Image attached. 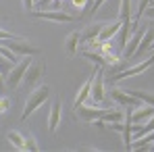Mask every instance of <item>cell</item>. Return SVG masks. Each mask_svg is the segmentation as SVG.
Masks as SVG:
<instances>
[{
  "label": "cell",
  "instance_id": "6",
  "mask_svg": "<svg viewBox=\"0 0 154 152\" xmlns=\"http://www.w3.org/2000/svg\"><path fill=\"white\" fill-rule=\"evenodd\" d=\"M110 113V108H100L98 104H92V106H75V115L79 119H83L85 123H92V121H98V119H106V115Z\"/></svg>",
  "mask_w": 154,
  "mask_h": 152
},
{
  "label": "cell",
  "instance_id": "9",
  "mask_svg": "<svg viewBox=\"0 0 154 152\" xmlns=\"http://www.w3.org/2000/svg\"><path fill=\"white\" fill-rule=\"evenodd\" d=\"M110 98L117 102V104H121V106H129V108L142 104V100H140L137 96H133L131 92L123 90V88H110Z\"/></svg>",
  "mask_w": 154,
  "mask_h": 152
},
{
  "label": "cell",
  "instance_id": "30",
  "mask_svg": "<svg viewBox=\"0 0 154 152\" xmlns=\"http://www.w3.org/2000/svg\"><path fill=\"white\" fill-rule=\"evenodd\" d=\"M15 33H11V31H6V29H0V40H8V38H13Z\"/></svg>",
  "mask_w": 154,
  "mask_h": 152
},
{
  "label": "cell",
  "instance_id": "23",
  "mask_svg": "<svg viewBox=\"0 0 154 152\" xmlns=\"http://www.w3.org/2000/svg\"><path fill=\"white\" fill-rule=\"evenodd\" d=\"M83 56L88 58V60H92V63H96V65H106L104 63V56H102V52H90V50H85L83 52Z\"/></svg>",
  "mask_w": 154,
  "mask_h": 152
},
{
  "label": "cell",
  "instance_id": "16",
  "mask_svg": "<svg viewBox=\"0 0 154 152\" xmlns=\"http://www.w3.org/2000/svg\"><path fill=\"white\" fill-rule=\"evenodd\" d=\"M92 77H88V79L81 83V88H79V92H77V96H75V104H73V106H81V104L88 102V98H90V90H92Z\"/></svg>",
  "mask_w": 154,
  "mask_h": 152
},
{
  "label": "cell",
  "instance_id": "25",
  "mask_svg": "<svg viewBox=\"0 0 154 152\" xmlns=\"http://www.w3.org/2000/svg\"><path fill=\"white\" fill-rule=\"evenodd\" d=\"M25 135H27V150H29V152H38V150H40V146H38L35 138H33L31 133H25Z\"/></svg>",
  "mask_w": 154,
  "mask_h": 152
},
{
  "label": "cell",
  "instance_id": "7",
  "mask_svg": "<svg viewBox=\"0 0 154 152\" xmlns=\"http://www.w3.org/2000/svg\"><path fill=\"white\" fill-rule=\"evenodd\" d=\"M35 17H40V19H48V21H56V23H73L75 21V17L73 15H69V13H65V11H56V8H42V11H31Z\"/></svg>",
  "mask_w": 154,
  "mask_h": 152
},
{
  "label": "cell",
  "instance_id": "28",
  "mask_svg": "<svg viewBox=\"0 0 154 152\" xmlns=\"http://www.w3.org/2000/svg\"><path fill=\"white\" fill-rule=\"evenodd\" d=\"M71 2H73V6H75V8H85V6L90 4L88 0H71Z\"/></svg>",
  "mask_w": 154,
  "mask_h": 152
},
{
  "label": "cell",
  "instance_id": "15",
  "mask_svg": "<svg viewBox=\"0 0 154 152\" xmlns=\"http://www.w3.org/2000/svg\"><path fill=\"white\" fill-rule=\"evenodd\" d=\"M119 27H121V19H119V21H112V23H104L102 31H100V36H98V42H106V40H112V38L117 36Z\"/></svg>",
  "mask_w": 154,
  "mask_h": 152
},
{
  "label": "cell",
  "instance_id": "21",
  "mask_svg": "<svg viewBox=\"0 0 154 152\" xmlns=\"http://www.w3.org/2000/svg\"><path fill=\"white\" fill-rule=\"evenodd\" d=\"M127 92H131L133 96H137L142 102H146V104H152L154 106V94H150V92H142V90H131V88H125Z\"/></svg>",
  "mask_w": 154,
  "mask_h": 152
},
{
  "label": "cell",
  "instance_id": "34",
  "mask_svg": "<svg viewBox=\"0 0 154 152\" xmlns=\"http://www.w3.org/2000/svg\"><path fill=\"white\" fill-rule=\"evenodd\" d=\"M150 4H154V0H150Z\"/></svg>",
  "mask_w": 154,
  "mask_h": 152
},
{
  "label": "cell",
  "instance_id": "32",
  "mask_svg": "<svg viewBox=\"0 0 154 152\" xmlns=\"http://www.w3.org/2000/svg\"><path fill=\"white\" fill-rule=\"evenodd\" d=\"M144 13H146L148 17H152V19H154V4H150V6H148V8H146Z\"/></svg>",
  "mask_w": 154,
  "mask_h": 152
},
{
  "label": "cell",
  "instance_id": "1",
  "mask_svg": "<svg viewBox=\"0 0 154 152\" xmlns=\"http://www.w3.org/2000/svg\"><path fill=\"white\" fill-rule=\"evenodd\" d=\"M50 98V85H35L33 90H31V94L27 96V102H25V108H23V113H21V121H25L27 117L33 113V110H38L44 102Z\"/></svg>",
  "mask_w": 154,
  "mask_h": 152
},
{
  "label": "cell",
  "instance_id": "18",
  "mask_svg": "<svg viewBox=\"0 0 154 152\" xmlns=\"http://www.w3.org/2000/svg\"><path fill=\"white\" fill-rule=\"evenodd\" d=\"M152 40H154V29H152V27H148V29L144 31L142 40H140V46H137V50H135V54H133V56H142L144 52H146L148 48H150Z\"/></svg>",
  "mask_w": 154,
  "mask_h": 152
},
{
  "label": "cell",
  "instance_id": "17",
  "mask_svg": "<svg viewBox=\"0 0 154 152\" xmlns=\"http://www.w3.org/2000/svg\"><path fill=\"white\" fill-rule=\"evenodd\" d=\"M129 27H131V21H121V27H119V36H117V48H119V52H123V48H125V44H127L129 40Z\"/></svg>",
  "mask_w": 154,
  "mask_h": 152
},
{
  "label": "cell",
  "instance_id": "8",
  "mask_svg": "<svg viewBox=\"0 0 154 152\" xmlns=\"http://www.w3.org/2000/svg\"><path fill=\"white\" fill-rule=\"evenodd\" d=\"M154 65V54L152 56H148L146 60H142V63H137V65H133V67H125L123 71H119V73H115V75H110V81H121V79H127V77H133L137 75V73H142V71H146L148 67H152Z\"/></svg>",
  "mask_w": 154,
  "mask_h": 152
},
{
  "label": "cell",
  "instance_id": "19",
  "mask_svg": "<svg viewBox=\"0 0 154 152\" xmlns=\"http://www.w3.org/2000/svg\"><path fill=\"white\" fill-rule=\"evenodd\" d=\"M79 42H81L79 31H71V33H69V38H67V44H65V48H67V52H69L71 56L77 54V46H79Z\"/></svg>",
  "mask_w": 154,
  "mask_h": 152
},
{
  "label": "cell",
  "instance_id": "4",
  "mask_svg": "<svg viewBox=\"0 0 154 152\" xmlns=\"http://www.w3.org/2000/svg\"><path fill=\"white\" fill-rule=\"evenodd\" d=\"M104 67L102 65H96V71H94V77H92V90H90V98L88 102L90 104H100L104 100Z\"/></svg>",
  "mask_w": 154,
  "mask_h": 152
},
{
  "label": "cell",
  "instance_id": "27",
  "mask_svg": "<svg viewBox=\"0 0 154 152\" xmlns=\"http://www.w3.org/2000/svg\"><path fill=\"white\" fill-rule=\"evenodd\" d=\"M8 108H11V98L0 94V115H2V113H6Z\"/></svg>",
  "mask_w": 154,
  "mask_h": 152
},
{
  "label": "cell",
  "instance_id": "11",
  "mask_svg": "<svg viewBox=\"0 0 154 152\" xmlns=\"http://www.w3.org/2000/svg\"><path fill=\"white\" fill-rule=\"evenodd\" d=\"M144 31H146V27H135V31H133V36L127 40V44H125V48L121 52V56L123 58H133V54L137 50V46H140V40H142V36H144Z\"/></svg>",
  "mask_w": 154,
  "mask_h": 152
},
{
  "label": "cell",
  "instance_id": "12",
  "mask_svg": "<svg viewBox=\"0 0 154 152\" xmlns=\"http://www.w3.org/2000/svg\"><path fill=\"white\" fill-rule=\"evenodd\" d=\"M102 27H104V21H98V23H90V25L85 27L83 31H79V38H81V42L90 44V42L98 40V36H100Z\"/></svg>",
  "mask_w": 154,
  "mask_h": 152
},
{
  "label": "cell",
  "instance_id": "29",
  "mask_svg": "<svg viewBox=\"0 0 154 152\" xmlns=\"http://www.w3.org/2000/svg\"><path fill=\"white\" fill-rule=\"evenodd\" d=\"M33 2H35V0H23V8H25L27 13L33 11Z\"/></svg>",
  "mask_w": 154,
  "mask_h": 152
},
{
  "label": "cell",
  "instance_id": "13",
  "mask_svg": "<svg viewBox=\"0 0 154 152\" xmlns=\"http://www.w3.org/2000/svg\"><path fill=\"white\" fill-rule=\"evenodd\" d=\"M6 138H8L11 146H15L17 150H27V135L25 133H21V131H17V129H11V131L6 133Z\"/></svg>",
  "mask_w": 154,
  "mask_h": 152
},
{
  "label": "cell",
  "instance_id": "3",
  "mask_svg": "<svg viewBox=\"0 0 154 152\" xmlns=\"http://www.w3.org/2000/svg\"><path fill=\"white\" fill-rule=\"evenodd\" d=\"M31 56H25L23 60H19V63H15L13 67H11V71H8V75L4 77V81H6V88L8 90H17L19 85H21V81H23V75H25L27 67L31 65Z\"/></svg>",
  "mask_w": 154,
  "mask_h": 152
},
{
  "label": "cell",
  "instance_id": "14",
  "mask_svg": "<svg viewBox=\"0 0 154 152\" xmlns=\"http://www.w3.org/2000/svg\"><path fill=\"white\" fill-rule=\"evenodd\" d=\"M58 123H60V100H54L50 106V115H48V129L52 133L58 129Z\"/></svg>",
  "mask_w": 154,
  "mask_h": 152
},
{
  "label": "cell",
  "instance_id": "20",
  "mask_svg": "<svg viewBox=\"0 0 154 152\" xmlns=\"http://www.w3.org/2000/svg\"><path fill=\"white\" fill-rule=\"evenodd\" d=\"M119 19H121V21H131V0H121Z\"/></svg>",
  "mask_w": 154,
  "mask_h": 152
},
{
  "label": "cell",
  "instance_id": "26",
  "mask_svg": "<svg viewBox=\"0 0 154 152\" xmlns=\"http://www.w3.org/2000/svg\"><path fill=\"white\" fill-rule=\"evenodd\" d=\"M102 2H104V0H92V2H90V6L85 8V13H88V15H94V13L102 6Z\"/></svg>",
  "mask_w": 154,
  "mask_h": 152
},
{
  "label": "cell",
  "instance_id": "22",
  "mask_svg": "<svg viewBox=\"0 0 154 152\" xmlns=\"http://www.w3.org/2000/svg\"><path fill=\"white\" fill-rule=\"evenodd\" d=\"M150 6V0H140V4H137V13H135V17H133V27H140V17L144 15V11Z\"/></svg>",
  "mask_w": 154,
  "mask_h": 152
},
{
  "label": "cell",
  "instance_id": "33",
  "mask_svg": "<svg viewBox=\"0 0 154 152\" xmlns=\"http://www.w3.org/2000/svg\"><path fill=\"white\" fill-rule=\"evenodd\" d=\"M150 46H152V48H154V40H152V44H150Z\"/></svg>",
  "mask_w": 154,
  "mask_h": 152
},
{
  "label": "cell",
  "instance_id": "24",
  "mask_svg": "<svg viewBox=\"0 0 154 152\" xmlns=\"http://www.w3.org/2000/svg\"><path fill=\"white\" fill-rule=\"evenodd\" d=\"M104 123H112V121H123V113L121 110H110L106 115V119H102Z\"/></svg>",
  "mask_w": 154,
  "mask_h": 152
},
{
  "label": "cell",
  "instance_id": "2",
  "mask_svg": "<svg viewBox=\"0 0 154 152\" xmlns=\"http://www.w3.org/2000/svg\"><path fill=\"white\" fill-rule=\"evenodd\" d=\"M6 48H11V50L15 52V54H19V56H38L40 54V46H33L27 38H21V36H13V38H8V40H0Z\"/></svg>",
  "mask_w": 154,
  "mask_h": 152
},
{
  "label": "cell",
  "instance_id": "31",
  "mask_svg": "<svg viewBox=\"0 0 154 152\" xmlns=\"http://www.w3.org/2000/svg\"><path fill=\"white\" fill-rule=\"evenodd\" d=\"M2 90H6V81H4V75L0 71V94H2Z\"/></svg>",
  "mask_w": 154,
  "mask_h": 152
},
{
  "label": "cell",
  "instance_id": "10",
  "mask_svg": "<svg viewBox=\"0 0 154 152\" xmlns=\"http://www.w3.org/2000/svg\"><path fill=\"white\" fill-rule=\"evenodd\" d=\"M150 117H154V106L152 104H146V102H142L140 106H133L131 108V113L127 115V121L131 123H146Z\"/></svg>",
  "mask_w": 154,
  "mask_h": 152
},
{
  "label": "cell",
  "instance_id": "5",
  "mask_svg": "<svg viewBox=\"0 0 154 152\" xmlns=\"http://www.w3.org/2000/svg\"><path fill=\"white\" fill-rule=\"evenodd\" d=\"M44 71H46V65H44L42 60H31V65L27 67L25 75H23L21 85H23L25 90H33V88L40 83V79H42V75H44Z\"/></svg>",
  "mask_w": 154,
  "mask_h": 152
}]
</instances>
